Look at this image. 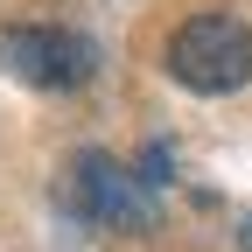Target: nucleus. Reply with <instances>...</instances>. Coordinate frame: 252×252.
I'll list each match as a JSON object with an SVG mask.
<instances>
[{
  "instance_id": "1",
  "label": "nucleus",
  "mask_w": 252,
  "mask_h": 252,
  "mask_svg": "<svg viewBox=\"0 0 252 252\" xmlns=\"http://www.w3.org/2000/svg\"><path fill=\"white\" fill-rule=\"evenodd\" d=\"M168 77L196 98H231L252 84V21L238 14H189L168 35Z\"/></svg>"
},
{
  "instance_id": "2",
  "label": "nucleus",
  "mask_w": 252,
  "mask_h": 252,
  "mask_svg": "<svg viewBox=\"0 0 252 252\" xmlns=\"http://www.w3.org/2000/svg\"><path fill=\"white\" fill-rule=\"evenodd\" d=\"M0 63L35 84V91H77L98 70V49H91L77 28H49V21H21V28H0Z\"/></svg>"
},
{
  "instance_id": "3",
  "label": "nucleus",
  "mask_w": 252,
  "mask_h": 252,
  "mask_svg": "<svg viewBox=\"0 0 252 252\" xmlns=\"http://www.w3.org/2000/svg\"><path fill=\"white\" fill-rule=\"evenodd\" d=\"M147 175L119 168L112 154L84 147L70 161V210L91 217V224H112V231H154V196H147Z\"/></svg>"
}]
</instances>
